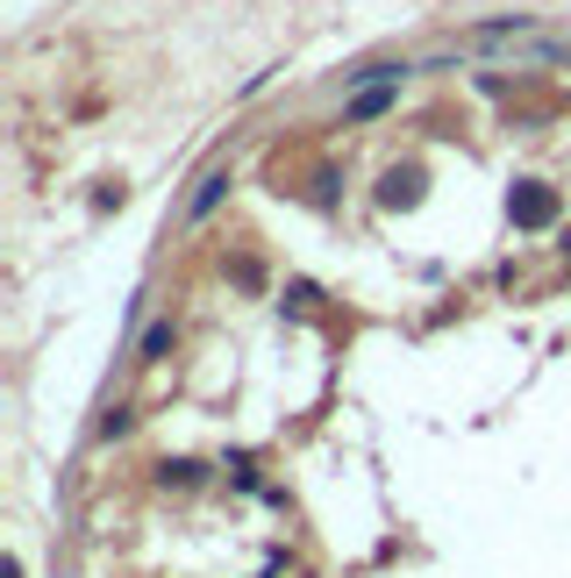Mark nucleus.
<instances>
[{
    "mask_svg": "<svg viewBox=\"0 0 571 578\" xmlns=\"http://www.w3.org/2000/svg\"><path fill=\"white\" fill-rule=\"evenodd\" d=\"M507 215H515L521 229H543V221H557V193L529 179V187H515V201H507Z\"/></svg>",
    "mask_w": 571,
    "mask_h": 578,
    "instance_id": "f257e3e1",
    "label": "nucleus"
},
{
    "mask_svg": "<svg viewBox=\"0 0 571 578\" xmlns=\"http://www.w3.org/2000/svg\"><path fill=\"white\" fill-rule=\"evenodd\" d=\"M222 193H229V171H208V179H200V193H193V207L186 215L200 221V215H215V207H222Z\"/></svg>",
    "mask_w": 571,
    "mask_h": 578,
    "instance_id": "f03ea898",
    "label": "nucleus"
},
{
    "mask_svg": "<svg viewBox=\"0 0 571 578\" xmlns=\"http://www.w3.org/2000/svg\"><path fill=\"white\" fill-rule=\"evenodd\" d=\"M393 107V86H364L358 101H350V121H372V115H386Z\"/></svg>",
    "mask_w": 571,
    "mask_h": 578,
    "instance_id": "7ed1b4c3",
    "label": "nucleus"
},
{
    "mask_svg": "<svg viewBox=\"0 0 571 578\" xmlns=\"http://www.w3.org/2000/svg\"><path fill=\"white\" fill-rule=\"evenodd\" d=\"M421 193V171H386V207H407Z\"/></svg>",
    "mask_w": 571,
    "mask_h": 578,
    "instance_id": "20e7f679",
    "label": "nucleus"
},
{
    "mask_svg": "<svg viewBox=\"0 0 571 578\" xmlns=\"http://www.w3.org/2000/svg\"><path fill=\"white\" fill-rule=\"evenodd\" d=\"M165 350H172V329L157 322V329H151V336H143V358H165Z\"/></svg>",
    "mask_w": 571,
    "mask_h": 578,
    "instance_id": "39448f33",
    "label": "nucleus"
},
{
    "mask_svg": "<svg viewBox=\"0 0 571 578\" xmlns=\"http://www.w3.org/2000/svg\"><path fill=\"white\" fill-rule=\"evenodd\" d=\"M564 257H571V236H564Z\"/></svg>",
    "mask_w": 571,
    "mask_h": 578,
    "instance_id": "423d86ee",
    "label": "nucleus"
}]
</instances>
